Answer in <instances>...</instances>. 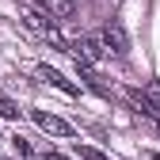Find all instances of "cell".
<instances>
[{
  "instance_id": "obj_1",
  "label": "cell",
  "mask_w": 160,
  "mask_h": 160,
  "mask_svg": "<svg viewBox=\"0 0 160 160\" xmlns=\"http://www.w3.org/2000/svg\"><path fill=\"white\" fill-rule=\"evenodd\" d=\"M23 23H27L31 31H38L42 38H50V42H53L57 50H65V38L57 34V27H53V19H46L42 12H23Z\"/></svg>"
},
{
  "instance_id": "obj_2",
  "label": "cell",
  "mask_w": 160,
  "mask_h": 160,
  "mask_svg": "<svg viewBox=\"0 0 160 160\" xmlns=\"http://www.w3.org/2000/svg\"><path fill=\"white\" fill-rule=\"evenodd\" d=\"M31 118H34L38 130H46V133H53V137H69V133H72V126L65 122V118H57V114H50V111H31Z\"/></svg>"
},
{
  "instance_id": "obj_3",
  "label": "cell",
  "mask_w": 160,
  "mask_h": 160,
  "mask_svg": "<svg viewBox=\"0 0 160 160\" xmlns=\"http://www.w3.org/2000/svg\"><path fill=\"white\" fill-rule=\"evenodd\" d=\"M103 42H95V38H76L72 42V57L76 61H84V65H95V61H103Z\"/></svg>"
},
{
  "instance_id": "obj_4",
  "label": "cell",
  "mask_w": 160,
  "mask_h": 160,
  "mask_svg": "<svg viewBox=\"0 0 160 160\" xmlns=\"http://www.w3.org/2000/svg\"><path fill=\"white\" fill-rule=\"evenodd\" d=\"M103 46H107L111 53H118V57H126V53H130V38H126V31L118 27L114 19L103 27Z\"/></svg>"
},
{
  "instance_id": "obj_5",
  "label": "cell",
  "mask_w": 160,
  "mask_h": 160,
  "mask_svg": "<svg viewBox=\"0 0 160 160\" xmlns=\"http://www.w3.org/2000/svg\"><path fill=\"white\" fill-rule=\"evenodd\" d=\"M34 4L42 8V15L53 19V23H57V19H72V15H76V4H72V0H34Z\"/></svg>"
},
{
  "instance_id": "obj_6",
  "label": "cell",
  "mask_w": 160,
  "mask_h": 160,
  "mask_svg": "<svg viewBox=\"0 0 160 160\" xmlns=\"http://www.w3.org/2000/svg\"><path fill=\"white\" fill-rule=\"evenodd\" d=\"M76 69H80V80H84V84L95 92V95H103V99H111V88L103 84V80H99L95 72H92V65H84V61H76Z\"/></svg>"
},
{
  "instance_id": "obj_7",
  "label": "cell",
  "mask_w": 160,
  "mask_h": 160,
  "mask_svg": "<svg viewBox=\"0 0 160 160\" xmlns=\"http://www.w3.org/2000/svg\"><path fill=\"white\" fill-rule=\"evenodd\" d=\"M38 72H42V80H50V84H53V88H61L65 95H76V92H80V88L72 84V80H65L61 72H57V69H50V65H42V69H38Z\"/></svg>"
},
{
  "instance_id": "obj_8",
  "label": "cell",
  "mask_w": 160,
  "mask_h": 160,
  "mask_svg": "<svg viewBox=\"0 0 160 160\" xmlns=\"http://www.w3.org/2000/svg\"><path fill=\"white\" fill-rule=\"evenodd\" d=\"M76 156H80V160H111L107 152H99V149H92V145H76Z\"/></svg>"
},
{
  "instance_id": "obj_9",
  "label": "cell",
  "mask_w": 160,
  "mask_h": 160,
  "mask_svg": "<svg viewBox=\"0 0 160 160\" xmlns=\"http://www.w3.org/2000/svg\"><path fill=\"white\" fill-rule=\"evenodd\" d=\"M0 118H19V107L12 103V99H8L4 92H0Z\"/></svg>"
},
{
  "instance_id": "obj_10",
  "label": "cell",
  "mask_w": 160,
  "mask_h": 160,
  "mask_svg": "<svg viewBox=\"0 0 160 160\" xmlns=\"http://www.w3.org/2000/svg\"><path fill=\"white\" fill-rule=\"evenodd\" d=\"M42 160H65V156H61V152H46Z\"/></svg>"
},
{
  "instance_id": "obj_11",
  "label": "cell",
  "mask_w": 160,
  "mask_h": 160,
  "mask_svg": "<svg viewBox=\"0 0 160 160\" xmlns=\"http://www.w3.org/2000/svg\"><path fill=\"white\" fill-rule=\"evenodd\" d=\"M149 92H152V95H160V84H156V80H152V84H149Z\"/></svg>"
},
{
  "instance_id": "obj_12",
  "label": "cell",
  "mask_w": 160,
  "mask_h": 160,
  "mask_svg": "<svg viewBox=\"0 0 160 160\" xmlns=\"http://www.w3.org/2000/svg\"><path fill=\"white\" fill-rule=\"evenodd\" d=\"M149 156H152V160H160V152H149Z\"/></svg>"
}]
</instances>
